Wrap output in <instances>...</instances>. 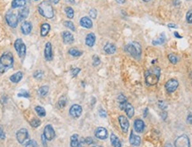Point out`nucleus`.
<instances>
[{
	"label": "nucleus",
	"instance_id": "f257e3e1",
	"mask_svg": "<svg viewBox=\"0 0 192 147\" xmlns=\"http://www.w3.org/2000/svg\"><path fill=\"white\" fill-rule=\"evenodd\" d=\"M14 62V55L12 54V53H4L0 57V73L3 74L11 68H13Z\"/></svg>",
	"mask_w": 192,
	"mask_h": 147
},
{
	"label": "nucleus",
	"instance_id": "f03ea898",
	"mask_svg": "<svg viewBox=\"0 0 192 147\" xmlns=\"http://www.w3.org/2000/svg\"><path fill=\"white\" fill-rule=\"evenodd\" d=\"M160 73L161 70L159 67H153L151 69L148 70L145 72V80L146 83L150 86H154L156 84H158L159 78H160Z\"/></svg>",
	"mask_w": 192,
	"mask_h": 147
},
{
	"label": "nucleus",
	"instance_id": "7ed1b4c3",
	"mask_svg": "<svg viewBox=\"0 0 192 147\" xmlns=\"http://www.w3.org/2000/svg\"><path fill=\"white\" fill-rule=\"evenodd\" d=\"M38 13L45 19H52L54 16L53 8L48 1H43L37 6Z\"/></svg>",
	"mask_w": 192,
	"mask_h": 147
},
{
	"label": "nucleus",
	"instance_id": "20e7f679",
	"mask_svg": "<svg viewBox=\"0 0 192 147\" xmlns=\"http://www.w3.org/2000/svg\"><path fill=\"white\" fill-rule=\"evenodd\" d=\"M125 51L135 58H140L142 54V46L138 42H133L125 46Z\"/></svg>",
	"mask_w": 192,
	"mask_h": 147
},
{
	"label": "nucleus",
	"instance_id": "39448f33",
	"mask_svg": "<svg viewBox=\"0 0 192 147\" xmlns=\"http://www.w3.org/2000/svg\"><path fill=\"white\" fill-rule=\"evenodd\" d=\"M6 21L11 28H16L18 26V22H19L18 17L12 10H9L6 14Z\"/></svg>",
	"mask_w": 192,
	"mask_h": 147
},
{
	"label": "nucleus",
	"instance_id": "423d86ee",
	"mask_svg": "<svg viewBox=\"0 0 192 147\" xmlns=\"http://www.w3.org/2000/svg\"><path fill=\"white\" fill-rule=\"evenodd\" d=\"M14 48L20 57H23L26 54V46L22 38H17L14 42Z\"/></svg>",
	"mask_w": 192,
	"mask_h": 147
},
{
	"label": "nucleus",
	"instance_id": "0eeeda50",
	"mask_svg": "<svg viewBox=\"0 0 192 147\" xmlns=\"http://www.w3.org/2000/svg\"><path fill=\"white\" fill-rule=\"evenodd\" d=\"M175 147H190V138L186 135H182L176 138L174 142Z\"/></svg>",
	"mask_w": 192,
	"mask_h": 147
},
{
	"label": "nucleus",
	"instance_id": "6e6552de",
	"mask_svg": "<svg viewBox=\"0 0 192 147\" xmlns=\"http://www.w3.org/2000/svg\"><path fill=\"white\" fill-rule=\"evenodd\" d=\"M119 107L121 110H124L126 113V115L128 116V118H133L134 114V109L133 105L129 103H127V101L123 103V104H119Z\"/></svg>",
	"mask_w": 192,
	"mask_h": 147
},
{
	"label": "nucleus",
	"instance_id": "1a4fd4ad",
	"mask_svg": "<svg viewBox=\"0 0 192 147\" xmlns=\"http://www.w3.org/2000/svg\"><path fill=\"white\" fill-rule=\"evenodd\" d=\"M44 137L47 141H52L55 137V131L51 125H46L44 129Z\"/></svg>",
	"mask_w": 192,
	"mask_h": 147
},
{
	"label": "nucleus",
	"instance_id": "9d476101",
	"mask_svg": "<svg viewBox=\"0 0 192 147\" xmlns=\"http://www.w3.org/2000/svg\"><path fill=\"white\" fill-rule=\"evenodd\" d=\"M16 138L17 141L20 144H24L26 140L29 138V132L26 129H22L18 130L16 133Z\"/></svg>",
	"mask_w": 192,
	"mask_h": 147
},
{
	"label": "nucleus",
	"instance_id": "9b49d317",
	"mask_svg": "<svg viewBox=\"0 0 192 147\" xmlns=\"http://www.w3.org/2000/svg\"><path fill=\"white\" fill-rule=\"evenodd\" d=\"M178 87H179V82L177 81V79H175V78L169 79L166 83V89H167V91L168 93L174 92Z\"/></svg>",
	"mask_w": 192,
	"mask_h": 147
},
{
	"label": "nucleus",
	"instance_id": "f8f14e48",
	"mask_svg": "<svg viewBox=\"0 0 192 147\" xmlns=\"http://www.w3.org/2000/svg\"><path fill=\"white\" fill-rule=\"evenodd\" d=\"M82 113V107L79 104H73L69 109V114L73 118H79Z\"/></svg>",
	"mask_w": 192,
	"mask_h": 147
},
{
	"label": "nucleus",
	"instance_id": "ddd939ff",
	"mask_svg": "<svg viewBox=\"0 0 192 147\" xmlns=\"http://www.w3.org/2000/svg\"><path fill=\"white\" fill-rule=\"evenodd\" d=\"M118 121H119V124H120V127H121V129L124 133H126L128 129H129V121L127 120V118L125 117L124 115H121L118 117Z\"/></svg>",
	"mask_w": 192,
	"mask_h": 147
},
{
	"label": "nucleus",
	"instance_id": "4468645a",
	"mask_svg": "<svg viewBox=\"0 0 192 147\" xmlns=\"http://www.w3.org/2000/svg\"><path fill=\"white\" fill-rule=\"evenodd\" d=\"M44 55L46 61H52L53 60V49H52V44L50 42H47L45 44V51H44Z\"/></svg>",
	"mask_w": 192,
	"mask_h": 147
},
{
	"label": "nucleus",
	"instance_id": "2eb2a0df",
	"mask_svg": "<svg viewBox=\"0 0 192 147\" xmlns=\"http://www.w3.org/2000/svg\"><path fill=\"white\" fill-rule=\"evenodd\" d=\"M94 134H95V137L97 138L100 139V140H104V139H106L108 137V131H107L106 129L101 128V127L96 129Z\"/></svg>",
	"mask_w": 192,
	"mask_h": 147
},
{
	"label": "nucleus",
	"instance_id": "dca6fc26",
	"mask_svg": "<svg viewBox=\"0 0 192 147\" xmlns=\"http://www.w3.org/2000/svg\"><path fill=\"white\" fill-rule=\"evenodd\" d=\"M32 24L30 22H23L22 24L21 25V30L23 35L30 34L31 30H32Z\"/></svg>",
	"mask_w": 192,
	"mask_h": 147
},
{
	"label": "nucleus",
	"instance_id": "f3484780",
	"mask_svg": "<svg viewBox=\"0 0 192 147\" xmlns=\"http://www.w3.org/2000/svg\"><path fill=\"white\" fill-rule=\"evenodd\" d=\"M134 129L136 132H138V133H142L144 129H145V123H144L142 120H140V119L135 120L134 124Z\"/></svg>",
	"mask_w": 192,
	"mask_h": 147
},
{
	"label": "nucleus",
	"instance_id": "a211bd4d",
	"mask_svg": "<svg viewBox=\"0 0 192 147\" xmlns=\"http://www.w3.org/2000/svg\"><path fill=\"white\" fill-rule=\"evenodd\" d=\"M129 142L134 146H139L141 145V137L139 136L134 135V131H132L131 135H130V137H129Z\"/></svg>",
	"mask_w": 192,
	"mask_h": 147
},
{
	"label": "nucleus",
	"instance_id": "6ab92c4d",
	"mask_svg": "<svg viewBox=\"0 0 192 147\" xmlns=\"http://www.w3.org/2000/svg\"><path fill=\"white\" fill-rule=\"evenodd\" d=\"M62 40L65 44H72L74 42V36L69 31H64L62 33Z\"/></svg>",
	"mask_w": 192,
	"mask_h": 147
},
{
	"label": "nucleus",
	"instance_id": "aec40b11",
	"mask_svg": "<svg viewBox=\"0 0 192 147\" xmlns=\"http://www.w3.org/2000/svg\"><path fill=\"white\" fill-rule=\"evenodd\" d=\"M103 50H104V52L106 53V54H113L117 51V47H116V46L114 44L107 43L104 46Z\"/></svg>",
	"mask_w": 192,
	"mask_h": 147
},
{
	"label": "nucleus",
	"instance_id": "412c9836",
	"mask_svg": "<svg viewBox=\"0 0 192 147\" xmlns=\"http://www.w3.org/2000/svg\"><path fill=\"white\" fill-rule=\"evenodd\" d=\"M80 25L85 29H91L92 27V20L89 17H82L80 19Z\"/></svg>",
	"mask_w": 192,
	"mask_h": 147
},
{
	"label": "nucleus",
	"instance_id": "4be33fe9",
	"mask_svg": "<svg viewBox=\"0 0 192 147\" xmlns=\"http://www.w3.org/2000/svg\"><path fill=\"white\" fill-rule=\"evenodd\" d=\"M95 40H96V37H95V35L93 34V33H89L85 37V44L89 47L93 46V45L95 44Z\"/></svg>",
	"mask_w": 192,
	"mask_h": 147
},
{
	"label": "nucleus",
	"instance_id": "5701e85b",
	"mask_svg": "<svg viewBox=\"0 0 192 147\" xmlns=\"http://www.w3.org/2000/svg\"><path fill=\"white\" fill-rule=\"evenodd\" d=\"M29 8H23L22 9V10H20L19 13H18V20H19V22L24 21L26 18L29 16Z\"/></svg>",
	"mask_w": 192,
	"mask_h": 147
},
{
	"label": "nucleus",
	"instance_id": "b1692460",
	"mask_svg": "<svg viewBox=\"0 0 192 147\" xmlns=\"http://www.w3.org/2000/svg\"><path fill=\"white\" fill-rule=\"evenodd\" d=\"M23 78V73L22 71H18L16 73L13 74L11 77H10V80L13 82V83H18L20 82Z\"/></svg>",
	"mask_w": 192,
	"mask_h": 147
},
{
	"label": "nucleus",
	"instance_id": "393cba45",
	"mask_svg": "<svg viewBox=\"0 0 192 147\" xmlns=\"http://www.w3.org/2000/svg\"><path fill=\"white\" fill-rule=\"evenodd\" d=\"M50 30L51 26L49 23H46V22L43 23L41 27H40V35H41L42 37H45L46 35L49 33Z\"/></svg>",
	"mask_w": 192,
	"mask_h": 147
},
{
	"label": "nucleus",
	"instance_id": "a878e982",
	"mask_svg": "<svg viewBox=\"0 0 192 147\" xmlns=\"http://www.w3.org/2000/svg\"><path fill=\"white\" fill-rule=\"evenodd\" d=\"M110 142H111V145L114 147H122V144H121L120 140L115 134H111V136H110Z\"/></svg>",
	"mask_w": 192,
	"mask_h": 147
},
{
	"label": "nucleus",
	"instance_id": "bb28decb",
	"mask_svg": "<svg viewBox=\"0 0 192 147\" xmlns=\"http://www.w3.org/2000/svg\"><path fill=\"white\" fill-rule=\"evenodd\" d=\"M26 5V0H13L12 1V7L14 9L23 7Z\"/></svg>",
	"mask_w": 192,
	"mask_h": 147
},
{
	"label": "nucleus",
	"instance_id": "cd10ccee",
	"mask_svg": "<svg viewBox=\"0 0 192 147\" xmlns=\"http://www.w3.org/2000/svg\"><path fill=\"white\" fill-rule=\"evenodd\" d=\"M78 144H79V141H78V135H77V134L72 135L71 137H70V146L77 147L78 146Z\"/></svg>",
	"mask_w": 192,
	"mask_h": 147
},
{
	"label": "nucleus",
	"instance_id": "c85d7f7f",
	"mask_svg": "<svg viewBox=\"0 0 192 147\" xmlns=\"http://www.w3.org/2000/svg\"><path fill=\"white\" fill-rule=\"evenodd\" d=\"M48 91H49V87H47V86H43V87L38 88L37 94H38L39 96H41V97H45V95H47Z\"/></svg>",
	"mask_w": 192,
	"mask_h": 147
},
{
	"label": "nucleus",
	"instance_id": "c756f323",
	"mask_svg": "<svg viewBox=\"0 0 192 147\" xmlns=\"http://www.w3.org/2000/svg\"><path fill=\"white\" fill-rule=\"evenodd\" d=\"M69 54L70 55L74 56V57H79V56L82 55L83 52L80 51V50H78V49H76V48H70V49L69 50Z\"/></svg>",
	"mask_w": 192,
	"mask_h": 147
},
{
	"label": "nucleus",
	"instance_id": "7c9ffc66",
	"mask_svg": "<svg viewBox=\"0 0 192 147\" xmlns=\"http://www.w3.org/2000/svg\"><path fill=\"white\" fill-rule=\"evenodd\" d=\"M35 111H36V113H37V115L39 116V117H45V110L41 107V106H36L35 107Z\"/></svg>",
	"mask_w": 192,
	"mask_h": 147
},
{
	"label": "nucleus",
	"instance_id": "2f4dec72",
	"mask_svg": "<svg viewBox=\"0 0 192 147\" xmlns=\"http://www.w3.org/2000/svg\"><path fill=\"white\" fill-rule=\"evenodd\" d=\"M65 13H66V15L69 19H73L74 18V10L72 7H70V6L65 7Z\"/></svg>",
	"mask_w": 192,
	"mask_h": 147
},
{
	"label": "nucleus",
	"instance_id": "473e14b6",
	"mask_svg": "<svg viewBox=\"0 0 192 147\" xmlns=\"http://www.w3.org/2000/svg\"><path fill=\"white\" fill-rule=\"evenodd\" d=\"M165 41H166V36L164 33H162L157 40L153 41V45H155V46L156 45H161V44L165 43Z\"/></svg>",
	"mask_w": 192,
	"mask_h": 147
},
{
	"label": "nucleus",
	"instance_id": "72a5a7b5",
	"mask_svg": "<svg viewBox=\"0 0 192 147\" xmlns=\"http://www.w3.org/2000/svg\"><path fill=\"white\" fill-rule=\"evenodd\" d=\"M66 104H67V98H66V96H61L58 102L59 108L62 109V108H64L66 106Z\"/></svg>",
	"mask_w": 192,
	"mask_h": 147
},
{
	"label": "nucleus",
	"instance_id": "f704fd0d",
	"mask_svg": "<svg viewBox=\"0 0 192 147\" xmlns=\"http://www.w3.org/2000/svg\"><path fill=\"white\" fill-rule=\"evenodd\" d=\"M64 26L67 27L68 29H69L72 31H75L76 30V27L74 25V23L72 22H70V21H65L64 22Z\"/></svg>",
	"mask_w": 192,
	"mask_h": 147
},
{
	"label": "nucleus",
	"instance_id": "c9c22d12",
	"mask_svg": "<svg viewBox=\"0 0 192 147\" xmlns=\"http://www.w3.org/2000/svg\"><path fill=\"white\" fill-rule=\"evenodd\" d=\"M168 59L169 61L173 63V64H175L178 62V57L176 56L175 54H168Z\"/></svg>",
	"mask_w": 192,
	"mask_h": 147
},
{
	"label": "nucleus",
	"instance_id": "e433bc0d",
	"mask_svg": "<svg viewBox=\"0 0 192 147\" xmlns=\"http://www.w3.org/2000/svg\"><path fill=\"white\" fill-rule=\"evenodd\" d=\"M44 76V71L43 70H36L33 73V77L37 79H40Z\"/></svg>",
	"mask_w": 192,
	"mask_h": 147
},
{
	"label": "nucleus",
	"instance_id": "4c0bfd02",
	"mask_svg": "<svg viewBox=\"0 0 192 147\" xmlns=\"http://www.w3.org/2000/svg\"><path fill=\"white\" fill-rule=\"evenodd\" d=\"M25 147H38V145L36 140H29L25 145Z\"/></svg>",
	"mask_w": 192,
	"mask_h": 147
},
{
	"label": "nucleus",
	"instance_id": "58836bf2",
	"mask_svg": "<svg viewBox=\"0 0 192 147\" xmlns=\"http://www.w3.org/2000/svg\"><path fill=\"white\" fill-rule=\"evenodd\" d=\"M40 124H41L40 121H39L38 119H37V118H34L33 120H32V121L30 122V125H31L33 128H37Z\"/></svg>",
	"mask_w": 192,
	"mask_h": 147
},
{
	"label": "nucleus",
	"instance_id": "ea45409f",
	"mask_svg": "<svg viewBox=\"0 0 192 147\" xmlns=\"http://www.w3.org/2000/svg\"><path fill=\"white\" fill-rule=\"evenodd\" d=\"M92 60H93V62H92V65H93L94 67L98 66V65L100 63V58H99V56H97V55H93Z\"/></svg>",
	"mask_w": 192,
	"mask_h": 147
},
{
	"label": "nucleus",
	"instance_id": "a19ab883",
	"mask_svg": "<svg viewBox=\"0 0 192 147\" xmlns=\"http://www.w3.org/2000/svg\"><path fill=\"white\" fill-rule=\"evenodd\" d=\"M186 20L189 23H192V10H190L186 14Z\"/></svg>",
	"mask_w": 192,
	"mask_h": 147
},
{
	"label": "nucleus",
	"instance_id": "79ce46f5",
	"mask_svg": "<svg viewBox=\"0 0 192 147\" xmlns=\"http://www.w3.org/2000/svg\"><path fill=\"white\" fill-rule=\"evenodd\" d=\"M79 72H80V69L79 68H72L71 70H70V73H71L72 77H76Z\"/></svg>",
	"mask_w": 192,
	"mask_h": 147
},
{
	"label": "nucleus",
	"instance_id": "37998d69",
	"mask_svg": "<svg viewBox=\"0 0 192 147\" xmlns=\"http://www.w3.org/2000/svg\"><path fill=\"white\" fill-rule=\"evenodd\" d=\"M18 96L19 97H26V98H29V94L25 91V90H22L19 94H18Z\"/></svg>",
	"mask_w": 192,
	"mask_h": 147
},
{
	"label": "nucleus",
	"instance_id": "c03bdc74",
	"mask_svg": "<svg viewBox=\"0 0 192 147\" xmlns=\"http://www.w3.org/2000/svg\"><path fill=\"white\" fill-rule=\"evenodd\" d=\"M89 15H90V17L92 18V19H95L96 16H97V11H96V9L94 8L91 9V10L89 11Z\"/></svg>",
	"mask_w": 192,
	"mask_h": 147
},
{
	"label": "nucleus",
	"instance_id": "a18cd8bd",
	"mask_svg": "<svg viewBox=\"0 0 192 147\" xmlns=\"http://www.w3.org/2000/svg\"><path fill=\"white\" fill-rule=\"evenodd\" d=\"M159 108L161 109V110H166L167 108V104L165 103V102H163V101H159Z\"/></svg>",
	"mask_w": 192,
	"mask_h": 147
},
{
	"label": "nucleus",
	"instance_id": "49530a36",
	"mask_svg": "<svg viewBox=\"0 0 192 147\" xmlns=\"http://www.w3.org/2000/svg\"><path fill=\"white\" fill-rule=\"evenodd\" d=\"M127 100H126V97H125L124 95H119L118 96V102H119V104H123V103H125L126 102Z\"/></svg>",
	"mask_w": 192,
	"mask_h": 147
},
{
	"label": "nucleus",
	"instance_id": "de8ad7c7",
	"mask_svg": "<svg viewBox=\"0 0 192 147\" xmlns=\"http://www.w3.org/2000/svg\"><path fill=\"white\" fill-rule=\"evenodd\" d=\"M84 143L90 145H92V144H93V140H92V137H86V138L84 139Z\"/></svg>",
	"mask_w": 192,
	"mask_h": 147
},
{
	"label": "nucleus",
	"instance_id": "09e8293b",
	"mask_svg": "<svg viewBox=\"0 0 192 147\" xmlns=\"http://www.w3.org/2000/svg\"><path fill=\"white\" fill-rule=\"evenodd\" d=\"M99 114H100V117H102V118H106V116H107V113L103 109H100V111H99Z\"/></svg>",
	"mask_w": 192,
	"mask_h": 147
},
{
	"label": "nucleus",
	"instance_id": "8fccbe9b",
	"mask_svg": "<svg viewBox=\"0 0 192 147\" xmlns=\"http://www.w3.org/2000/svg\"><path fill=\"white\" fill-rule=\"evenodd\" d=\"M6 138V134L4 132V130L2 129V127H0V139H5Z\"/></svg>",
	"mask_w": 192,
	"mask_h": 147
},
{
	"label": "nucleus",
	"instance_id": "3c124183",
	"mask_svg": "<svg viewBox=\"0 0 192 147\" xmlns=\"http://www.w3.org/2000/svg\"><path fill=\"white\" fill-rule=\"evenodd\" d=\"M187 122L189 124H192V113H190L187 117Z\"/></svg>",
	"mask_w": 192,
	"mask_h": 147
},
{
	"label": "nucleus",
	"instance_id": "603ef678",
	"mask_svg": "<svg viewBox=\"0 0 192 147\" xmlns=\"http://www.w3.org/2000/svg\"><path fill=\"white\" fill-rule=\"evenodd\" d=\"M161 116H162V119L163 120H167V113L164 111L163 113H161Z\"/></svg>",
	"mask_w": 192,
	"mask_h": 147
},
{
	"label": "nucleus",
	"instance_id": "864d4df0",
	"mask_svg": "<svg viewBox=\"0 0 192 147\" xmlns=\"http://www.w3.org/2000/svg\"><path fill=\"white\" fill-rule=\"evenodd\" d=\"M116 1H117L118 4H125L126 0H116Z\"/></svg>",
	"mask_w": 192,
	"mask_h": 147
},
{
	"label": "nucleus",
	"instance_id": "5fc2aeb1",
	"mask_svg": "<svg viewBox=\"0 0 192 147\" xmlns=\"http://www.w3.org/2000/svg\"><path fill=\"white\" fill-rule=\"evenodd\" d=\"M49 1H50L51 3H53V4H55V5H56V4H58L60 0H49Z\"/></svg>",
	"mask_w": 192,
	"mask_h": 147
},
{
	"label": "nucleus",
	"instance_id": "6e6d98bb",
	"mask_svg": "<svg viewBox=\"0 0 192 147\" xmlns=\"http://www.w3.org/2000/svg\"><path fill=\"white\" fill-rule=\"evenodd\" d=\"M174 36H175L176 38H182L181 35H179L178 33H177V32H174Z\"/></svg>",
	"mask_w": 192,
	"mask_h": 147
},
{
	"label": "nucleus",
	"instance_id": "4d7b16f0",
	"mask_svg": "<svg viewBox=\"0 0 192 147\" xmlns=\"http://www.w3.org/2000/svg\"><path fill=\"white\" fill-rule=\"evenodd\" d=\"M168 27H169V28H177L176 25H174V24H172V23L168 24Z\"/></svg>",
	"mask_w": 192,
	"mask_h": 147
},
{
	"label": "nucleus",
	"instance_id": "13d9d810",
	"mask_svg": "<svg viewBox=\"0 0 192 147\" xmlns=\"http://www.w3.org/2000/svg\"><path fill=\"white\" fill-rule=\"evenodd\" d=\"M180 5V0H174V6Z\"/></svg>",
	"mask_w": 192,
	"mask_h": 147
},
{
	"label": "nucleus",
	"instance_id": "bf43d9fd",
	"mask_svg": "<svg viewBox=\"0 0 192 147\" xmlns=\"http://www.w3.org/2000/svg\"><path fill=\"white\" fill-rule=\"evenodd\" d=\"M165 147H173V145H171L170 143H167V145H165Z\"/></svg>",
	"mask_w": 192,
	"mask_h": 147
},
{
	"label": "nucleus",
	"instance_id": "052dcab7",
	"mask_svg": "<svg viewBox=\"0 0 192 147\" xmlns=\"http://www.w3.org/2000/svg\"><path fill=\"white\" fill-rule=\"evenodd\" d=\"M147 113H148V109H145V111H144V117L147 116Z\"/></svg>",
	"mask_w": 192,
	"mask_h": 147
},
{
	"label": "nucleus",
	"instance_id": "680f3d73",
	"mask_svg": "<svg viewBox=\"0 0 192 147\" xmlns=\"http://www.w3.org/2000/svg\"><path fill=\"white\" fill-rule=\"evenodd\" d=\"M68 2L71 3V4H75V0H67Z\"/></svg>",
	"mask_w": 192,
	"mask_h": 147
},
{
	"label": "nucleus",
	"instance_id": "e2e57ef3",
	"mask_svg": "<svg viewBox=\"0 0 192 147\" xmlns=\"http://www.w3.org/2000/svg\"><path fill=\"white\" fill-rule=\"evenodd\" d=\"M91 147H102V146H100V145H92V146Z\"/></svg>",
	"mask_w": 192,
	"mask_h": 147
},
{
	"label": "nucleus",
	"instance_id": "0e129e2a",
	"mask_svg": "<svg viewBox=\"0 0 192 147\" xmlns=\"http://www.w3.org/2000/svg\"><path fill=\"white\" fill-rule=\"evenodd\" d=\"M142 1H144V2H150L151 0H142Z\"/></svg>",
	"mask_w": 192,
	"mask_h": 147
},
{
	"label": "nucleus",
	"instance_id": "69168bd1",
	"mask_svg": "<svg viewBox=\"0 0 192 147\" xmlns=\"http://www.w3.org/2000/svg\"><path fill=\"white\" fill-rule=\"evenodd\" d=\"M36 1H38V0H36Z\"/></svg>",
	"mask_w": 192,
	"mask_h": 147
},
{
	"label": "nucleus",
	"instance_id": "338daca9",
	"mask_svg": "<svg viewBox=\"0 0 192 147\" xmlns=\"http://www.w3.org/2000/svg\"><path fill=\"white\" fill-rule=\"evenodd\" d=\"M189 1H190V0H189Z\"/></svg>",
	"mask_w": 192,
	"mask_h": 147
}]
</instances>
